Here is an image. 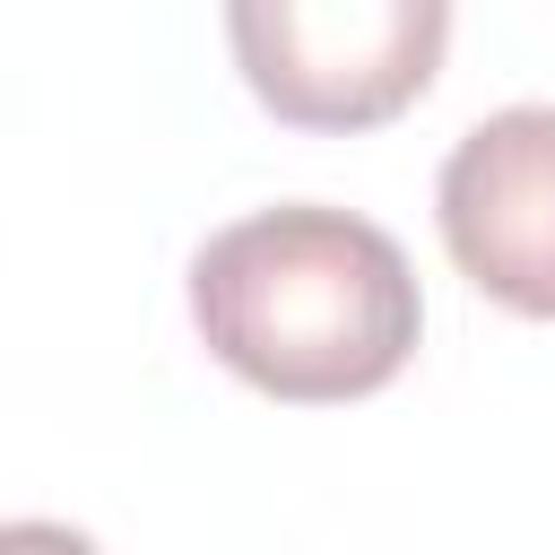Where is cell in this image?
I'll list each match as a JSON object with an SVG mask.
<instances>
[{"label": "cell", "instance_id": "6da1fadb", "mask_svg": "<svg viewBox=\"0 0 555 555\" xmlns=\"http://www.w3.org/2000/svg\"><path fill=\"white\" fill-rule=\"evenodd\" d=\"M191 321L225 373L269 399L330 408L399 382L416 356L425 304L408 251L347 208H260L199 243Z\"/></svg>", "mask_w": 555, "mask_h": 555}, {"label": "cell", "instance_id": "7a4b0ae2", "mask_svg": "<svg viewBox=\"0 0 555 555\" xmlns=\"http://www.w3.org/2000/svg\"><path fill=\"white\" fill-rule=\"evenodd\" d=\"M243 87L295 130L399 121L451 43V0H225Z\"/></svg>", "mask_w": 555, "mask_h": 555}, {"label": "cell", "instance_id": "3957f363", "mask_svg": "<svg viewBox=\"0 0 555 555\" xmlns=\"http://www.w3.org/2000/svg\"><path fill=\"white\" fill-rule=\"evenodd\" d=\"M442 243L477 295L520 321H555V104L477 121L442 165Z\"/></svg>", "mask_w": 555, "mask_h": 555}]
</instances>
